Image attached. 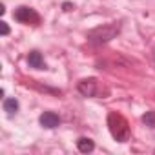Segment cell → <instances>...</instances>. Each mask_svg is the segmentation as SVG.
<instances>
[{"mask_svg":"<svg viewBox=\"0 0 155 155\" xmlns=\"http://www.w3.org/2000/svg\"><path fill=\"white\" fill-rule=\"evenodd\" d=\"M108 126H110V133L113 135L117 142H126L130 139V126L122 115L111 111L108 115Z\"/></svg>","mask_w":155,"mask_h":155,"instance_id":"6da1fadb","label":"cell"},{"mask_svg":"<svg viewBox=\"0 0 155 155\" xmlns=\"http://www.w3.org/2000/svg\"><path fill=\"white\" fill-rule=\"evenodd\" d=\"M120 31V26L119 24H108V26H101V28H95L88 33V40L91 44H104V42H110L111 38H115V35Z\"/></svg>","mask_w":155,"mask_h":155,"instance_id":"7a4b0ae2","label":"cell"},{"mask_svg":"<svg viewBox=\"0 0 155 155\" xmlns=\"http://www.w3.org/2000/svg\"><path fill=\"white\" fill-rule=\"evenodd\" d=\"M13 17H15V20L22 22V24H33V26H37V24L40 22V17L37 15V11L31 9V8H26V6L17 8Z\"/></svg>","mask_w":155,"mask_h":155,"instance_id":"3957f363","label":"cell"},{"mask_svg":"<svg viewBox=\"0 0 155 155\" xmlns=\"http://www.w3.org/2000/svg\"><path fill=\"white\" fill-rule=\"evenodd\" d=\"M79 91L84 97H95L99 93V82L97 79H84L79 82Z\"/></svg>","mask_w":155,"mask_h":155,"instance_id":"277c9868","label":"cell"},{"mask_svg":"<svg viewBox=\"0 0 155 155\" xmlns=\"http://www.w3.org/2000/svg\"><path fill=\"white\" fill-rule=\"evenodd\" d=\"M38 120H40V124H42L44 128H57V126L60 124L58 115L53 113V111H46V113H42Z\"/></svg>","mask_w":155,"mask_h":155,"instance_id":"5b68a950","label":"cell"},{"mask_svg":"<svg viewBox=\"0 0 155 155\" xmlns=\"http://www.w3.org/2000/svg\"><path fill=\"white\" fill-rule=\"evenodd\" d=\"M28 64H29L31 68H35V69H42V68H46L44 58H42V55H40L38 51H31V53L28 55Z\"/></svg>","mask_w":155,"mask_h":155,"instance_id":"8992f818","label":"cell"},{"mask_svg":"<svg viewBox=\"0 0 155 155\" xmlns=\"http://www.w3.org/2000/svg\"><path fill=\"white\" fill-rule=\"evenodd\" d=\"M77 148H79L81 153H90V151H93L95 144H93L91 139H88V137H81L79 140H77Z\"/></svg>","mask_w":155,"mask_h":155,"instance_id":"52a82bcc","label":"cell"},{"mask_svg":"<svg viewBox=\"0 0 155 155\" xmlns=\"http://www.w3.org/2000/svg\"><path fill=\"white\" fill-rule=\"evenodd\" d=\"M4 111H8V115H13L18 111V101L17 99H6L4 101Z\"/></svg>","mask_w":155,"mask_h":155,"instance_id":"ba28073f","label":"cell"},{"mask_svg":"<svg viewBox=\"0 0 155 155\" xmlns=\"http://www.w3.org/2000/svg\"><path fill=\"white\" fill-rule=\"evenodd\" d=\"M142 122L150 128H155V111H146L142 115Z\"/></svg>","mask_w":155,"mask_h":155,"instance_id":"9c48e42d","label":"cell"},{"mask_svg":"<svg viewBox=\"0 0 155 155\" xmlns=\"http://www.w3.org/2000/svg\"><path fill=\"white\" fill-rule=\"evenodd\" d=\"M0 31H2V35H8V33H9V26H8V22H0Z\"/></svg>","mask_w":155,"mask_h":155,"instance_id":"30bf717a","label":"cell"},{"mask_svg":"<svg viewBox=\"0 0 155 155\" xmlns=\"http://www.w3.org/2000/svg\"><path fill=\"white\" fill-rule=\"evenodd\" d=\"M62 8H64V11H71V9H73V6H71L69 2H66V4H64Z\"/></svg>","mask_w":155,"mask_h":155,"instance_id":"8fae6325","label":"cell"},{"mask_svg":"<svg viewBox=\"0 0 155 155\" xmlns=\"http://www.w3.org/2000/svg\"><path fill=\"white\" fill-rule=\"evenodd\" d=\"M153 57H155V49H153Z\"/></svg>","mask_w":155,"mask_h":155,"instance_id":"7c38bea8","label":"cell"}]
</instances>
